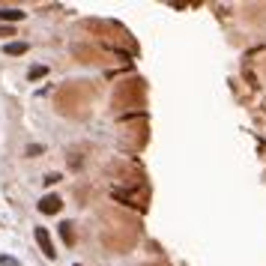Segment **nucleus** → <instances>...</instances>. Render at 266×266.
Returning <instances> with one entry per match:
<instances>
[{"label":"nucleus","instance_id":"1","mask_svg":"<svg viewBox=\"0 0 266 266\" xmlns=\"http://www.w3.org/2000/svg\"><path fill=\"white\" fill-rule=\"evenodd\" d=\"M36 243H39V249L45 252V258H48V261H54V258H57V252H54L51 237H48V231H45V228H36Z\"/></svg>","mask_w":266,"mask_h":266},{"label":"nucleus","instance_id":"2","mask_svg":"<svg viewBox=\"0 0 266 266\" xmlns=\"http://www.w3.org/2000/svg\"><path fill=\"white\" fill-rule=\"evenodd\" d=\"M60 207H63V201H60L57 195H45V198L39 201V213H45V216H54V213H60Z\"/></svg>","mask_w":266,"mask_h":266},{"label":"nucleus","instance_id":"3","mask_svg":"<svg viewBox=\"0 0 266 266\" xmlns=\"http://www.w3.org/2000/svg\"><path fill=\"white\" fill-rule=\"evenodd\" d=\"M27 42H6L3 45V54H9V57H21V54H27Z\"/></svg>","mask_w":266,"mask_h":266},{"label":"nucleus","instance_id":"4","mask_svg":"<svg viewBox=\"0 0 266 266\" xmlns=\"http://www.w3.org/2000/svg\"><path fill=\"white\" fill-rule=\"evenodd\" d=\"M0 21H24L21 9H0Z\"/></svg>","mask_w":266,"mask_h":266},{"label":"nucleus","instance_id":"5","mask_svg":"<svg viewBox=\"0 0 266 266\" xmlns=\"http://www.w3.org/2000/svg\"><path fill=\"white\" fill-rule=\"evenodd\" d=\"M60 240H63L66 246H72V243H75V234H72V225H69V222H63V225H60Z\"/></svg>","mask_w":266,"mask_h":266},{"label":"nucleus","instance_id":"6","mask_svg":"<svg viewBox=\"0 0 266 266\" xmlns=\"http://www.w3.org/2000/svg\"><path fill=\"white\" fill-rule=\"evenodd\" d=\"M45 75H48V66H30V72H27L30 81H39V78H45Z\"/></svg>","mask_w":266,"mask_h":266},{"label":"nucleus","instance_id":"7","mask_svg":"<svg viewBox=\"0 0 266 266\" xmlns=\"http://www.w3.org/2000/svg\"><path fill=\"white\" fill-rule=\"evenodd\" d=\"M0 266H21L15 258H9V255H0Z\"/></svg>","mask_w":266,"mask_h":266},{"label":"nucleus","instance_id":"8","mask_svg":"<svg viewBox=\"0 0 266 266\" xmlns=\"http://www.w3.org/2000/svg\"><path fill=\"white\" fill-rule=\"evenodd\" d=\"M39 153H42V147H39V144H30V147H27V156H39Z\"/></svg>","mask_w":266,"mask_h":266},{"label":"nucleus","instance_id":"9","mask_svg":"<svg viewBox=\"0 0 266 266\" xmlns=\"http://www.w3.org/2000/svg\"><path fill=\"white\" fill-rule=\"evenodd\" d=\"M60 180H63L60 174H48V177H45V183H48V186H54V183H60Z\"/></svg>","mask_w":266,"mask_h":266},{"label":"nucleus","instance_id":"10","mask_svg":"<svg viewBox=\"0 0 266 266\" xmlns=\"http://www.w3.org/2000/svg\"><path fill=\"white\" fill-rule=\"evenodd\" d=\"M0 36H12V27L9 24H0Z\"/></svg>","mask_w":266,"mask_h":266},{"label":"nucleus","instance_id":"11","mask_svg":"<svg viewBox=\"0 0 266 266\" xmlns=\"http://www.w3.org/2000/svg\"><path fill=\"white\" fill-rule=\"evenodd\" d=\"M72 266H81V264H72Z\"/></svg>","mask_w":266,"mask_h":266}]
</instances>
